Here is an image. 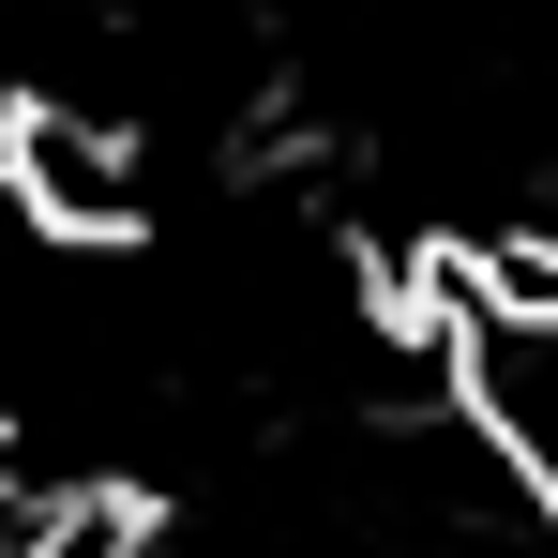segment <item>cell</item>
I'll list each match as a JSON object with an SVG mask.
<instances>
[{
    "instance_id": "obj_1",
    "label": "cell",
    "mask_w": 558,
    "mask_h": 558,
    "mask_svg": "<svg viewBox=\"0 0 558 558\" xmlns=\"http://www.w3.org/2000/svg\"><path fill=\"white\" fill-rule=\"evenodd\" d=\"M136 529L121 498V453L92 438H46V423H0V558H92Z\"/></svg>"
},
{
    "instance_id": "obj_2",
    "label": "cell",
    "mask_w": 558,
    "mask_h": 558,
    "mask_svg": "<svg viewBox=\"0 0 558 558\" xmlns=\"http://www.w3.org/2000/svg\"><path fill=\"white\" fill-rule=\"evenodd\" d=\"M0 227H15V121H0Z\"/></svg>"
}]
</instances>
